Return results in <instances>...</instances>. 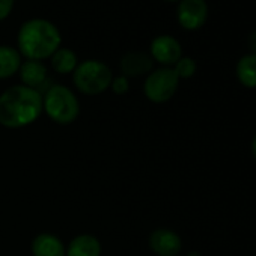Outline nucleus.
<instances>
[{
	"instance_id": "nucleus-1",
	"label": "nucleus",
	"mask_w": 256,
	"mask_h": 256,
	"mask_svg": "<svg viewBox=\"0 0 256 256\" xmlns=\"http://www.w3.org/2000/svg\"><path fill=\"white\" fill-rule=\"evenodd\" d=\"M42 114V94L24 84H16L0 94V125L23 128Z\"/></svg>"
},
{
	"instance_id": "nucleus-2",
	"label": "nucleus",
	"mask_w": 256,
	"mask_h": 256,
	"mask_svg": "<svg viewBox=\"0 0 256 256\" xmlns=\"http://www.w3.org/2000/svg\"><path fill=\"white\" fill-rule=\"evenodd\" d=\"M62 36L59 29L44 18H32L22 24L17 44L20 54L34 60H44L59 48Z\"/></svg>"
},
{
	"instance_id": "nucleus-3",
	"label": "nucleus",
	"mask_w": 256,
	"mask_h": 256,
	"mask_svg": "<svg viewBox=\"0 0 256 256\" xmlns=\"http://www.w3.org/2000/svg\"><path fill=\"white\" fill-rule=\"evenodd\" d=\"M42 112L59 125L72 124L80 113V102L76 94L64 86L53 84L42 95Z\"/></svg>"
},
{
	"instance_id": "nucleus-4",
	"label": "nucleus",
	"mask_w": 256,
	"mask_h": 256,
	"mask_svg": "<svg viewBox=\"0 0 256 256\" xmlns=\"http://www.w3.org/2000/svg\"><path fill=\"white\" fill-rule=\"evenodd\" d=\"M113 74L112 70L101 60L88 59L77 65L72 72L76 88L86 95H98L110 88Z\"/></svg>"
},
{
	"instance_id": "nucleus-5",
	"label": "nucleus",
	"mask_w": 256,
	"mask_h": 256,
	"mask_svg": "<svg viewBox=\"0 0 256 256\" xmlns=\"http://www.w3.org/2000/svg\"><path fill=\"white\" fill-rule=\"evenodd\" d=\"M180 86V77L174 71L172 66H162L157 70H152L144 84L145 96L156 102L163 104L174 98Z\"/></svg>"
},
{
	"instance_id": "nucleus-6",
	"label": "nucleus",
	"mask_w": 256,
	"mask_h": 256,
	"mask_svg": "<svg viewBox=\"0 0 256 256\" xmlns=\"http://www.w3.org/2000/svg\"><path fill=\"white\" fill-rule=\"evenodd\" d=\"M176 17L180 24L187 30L199 29L208 17V6L205 0H181Z\"/></svg>"
},
{
	"instance_id": "nucleus-7",
	"label": "nucleus",
	"mask_w": 256,
	"mask_h": 256,
	"mask_svg": "<svg viewBox=\"0 0 256 256\" xmlns=\"http://www.w3.org/2000/svg\"><path fill=\"white\" fill-rule=\"evenodd\" d=\"M150 247L157 256H178L182 250V240L175 230L158 228L150 235Z\"/></svg>"
},
{
	"instance_id": "nucleus-8",
	"label": "nucleus",
	"mask_w": 256,
	"mask_h": 256,
	"mask_svg": "<svg viewBox=\"0 0 256 256\" xmlns=\"http://www.w3.org/2000/svg\"><path fill=\"white\" fill-rule=\"evenodd\" d=\"M182 56L181 44L170 35H160L151 42V58L164 66L175 65Z\"/></svg>"
},
{
	"instance_id": "nucleus-9",
	"label": "nucleus",
	"mask_w": 256,
	"mask_h": 256,
	"mask_svg": "<svg viewBox=\"0 0 256 256\" xmlns=\"http://www.w3.org/2000/svg\"><path fill=\"white\" fill-rule=\"evenodd\" d=\"M154 68V59L144 52H128L120 59L122 76L139 77L144 74H150Z\"/></svg>"
},
{
	"instance_id": "nucleus-10",
	"label": "nucleus",
	"mask_w": 256,
	"mask_h": 256,
	"mask_svg": "<svg viewBox=\"0 0 256 256\" xmlns=\"http://www.w3.org/2000/svg\"><path fill=\"white\" fill-rule=\"evenodd\" d=\"M34 256H66V247L62 240L53 234H38L32 241Z\"/></svg>"
},
{
	"instance_id": "nucleus-11",
	"label": "nucleus",
	"mask_w": 256,
	"mask_h": 256,
	"mask_svg": "<svg viewBox=\"0 0 256 256\" xmlns=\"http://www.w3.org/2000/svg\"><path fill=\"white\" fill-rule=\"evenodd\" d=\"M66 256H101V242L90 234L77 235L68 242Z\"/></svg>"
},
{
	"instance_id": "nucleus-12",
	"label": "nucleus",
	"mask_w": 256,
	"mask_h": 256,
	"mask_svg": "<svg viewBox=\"0 0 256 256\" xmlns=\"http://www.w3.org/2000/svg\"><path fill=\"white\" fill-rule=\"evenodd\" d=\"M18 72L23 84L36 90L47 80V66L42 64V60L28 59L26 62H22Z\"/></svg>"
},
{
	"instance_id": "nucleus-13",
	"label": "nucleus",
	"mask_w": 256,
	"mask_h": 256,
	"mask_svg": "<svg viewBox=\"0 0 256 256\" xmlns=\"http://www.w3.org/2000/svg\"><path fill=\"white\" fill-rule=\"evenodd\" d=\"M238 82L247 89H256V54H244L235 66Z\"/></svg>"
},
{
	"instance_id": "nucleus-14",
	"label": "nucleus",
	"mask_w": 256,
	"mask_h": 256,
	"mask_svg": "<svg viewBox=\"0 0 256 256\" xmlns=\"http://www.w3.org/2000/svg\"><path fill=\"white\" fill-rule=\"evenodd\" d=\"M22 66V54L10 46H0V80L10 78L18 72Z\"/></svg>"
},
{
	"instance_id": "nucleus-15",
	"label": "nucleus",
	"mask_w": 256,
	"mask_h": 256,
	"mask_svg": "<svg viewBox=\"0 0 256 256\" xmlns=\"http://www.w3.org/2000/svg\"><path fill=\"white\" fill-rule=\"evenodd\" d=\"M77 54L71 48H58L52 54V68L59 74H70L74 72L77 68Z\"/></svg>"
},
{
	"instance_id": "nucleus-16",
	"label": "nucleus",
	"mask_w": 256,
	"mask_h": 256,
	"mask_svg": "<svg viewBox=\"0 0 256 256\" xmlns=\"http://www.w3.org/2000/svg\"><path fill=\"white\" fill-rule=\"evenodd\" d=\"M174 71L176 72V76L181 78H190L194 76L196 70H198V65L194 62V59L188 58V56H181V59L172 66Z\"/></svg>"
},
{
	"instance_id": "nucleus-17",
	"label": "nucleus",
	"mask_w": 256,
	"mask_h": 256,
	"mask_svg": "<svg viewBox=\"0 0 256 256\" xmlns=\"http://www.w3.org/2000/svg\"><path fill=\"white\" fill-rule=\"evenodd\" d=\"M110 88L116 95H124L128 92V89H130V82H128V78L125 76H118V77L112 78Z\"/></svg>"
},
{
	"instance_id": "nucleus-18",
	"label": "nucleus",
	"mask_w": 256,
	"mask_h": 256,
	"mask_svg": "<svg viewBox=\"0 0 256 256\" xmlns=\"http://www.w3.org/2000/svg\"><path fill=\"white\" fill-rule=\"evenodd\" d=\"M14 2L16 0H0V22L5 20L11 14L14 8Z\"/></svg>"
},
{
	"instance_id": "nucleus-19",
	"label": "nucleus",
	"mask_w": 256,
	"mask_h": 256,
	"mask_svg": "<svg viewBox=\"0 0 256 256\" xmlns=\"http://www.w3.org/2000/svg\"><path fill=\"white\" fill-rule=\"evenodd\" d=\"M247 42H248V47H250L252 54H256V30H253V32L248 35Z\"/></svg>"
},
{
	"instance_id": "nucleus-20",
	"label": "nucleus",
	"mask_w": 256,
	"mask_h": 256,
	"mask_svg": "<svg viewBox=\"0 0 256 256\" xmlns=\"http://www.w3.org/2000/svg\"><path fill=\"white\" fill-rule=\"evenodd\" d=\"M252 154H253V157L256 160V134H254V138L252 140Z\"/></svg>"
},
{
	"instance_id": "nucleus-21",
	"label": "nucleus",
	"mask_w": 256,
	"mask_h": 256,
	"mask_svg": "<svg viewBox=\"0 0 256 256\" xmlns=\"http://www.w3.org/2000/svg\"><path fill=\"white\" fill-rule=\"evenodd\" d=\"M188 256H199V253L198 252H192V253H188Z\"/></svg>"
},
{
	"instance_id": "nucleus-22",
	"label": "nucleus",
	"mask_w": 256,
	"mask_h": 256,
	"mask_svg": "<svg viewBox=\"0 0 256 256\" xmlns=\"http://www.w3.org/2000/svg\"><path fill=\"white\" fill-rule=\"evenodd\" d=\"M169 2H174V0H169Z\"/></svg>"
}]
</instances>
